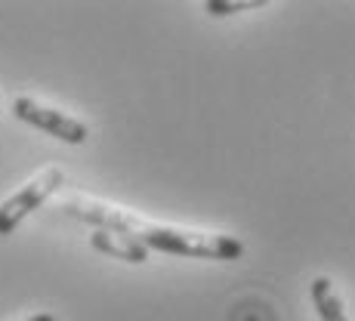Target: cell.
<instances>
[{"mask_svg": "<svg viewBox=\"0 0 355 321\" xmlns=\"http://www.w3.org/2000/svg\"><path fill=\"white\" fill-rule=\"evenodd\" d=\"M65 214L80 223H90L96 229L121 232L130 235L148 250H161V254H176V257H201V259H238L244 254V244L232 235H214V232H192V229H173V225H158L139 220V216L127 214L112 204L99 201H74L65 204Z\"/></svg>", "mask_w": 355, "mask_h": 321, "instance_id": "obj_1", "label": "cell"}, {"mask_svg": "<svg viewBox=\"0 0 355 321\" xmlns=\"http://www.w3.org/2000/svg\"><path fill=\"white\" fill-rule=\"evenodd\" d=\"M312 303L318 309V318L322 321H349L343 312V300H340L337 288H334L331 278H315L312 281Z\"/></svg>", "mask_w": 355, "mask_h": 321, "instance_id": "obj_5", "label": "cell"}, {"mask_svg": "<svg viewBox=\"0 0 355 321\" xmlns=\"http://www.w3.org/2000/svg\"><path fill=\"white\" fill-rule=\"evenodd\" d=\"M62 182H65L62 170L46 167L44 173L34 176L28 186H22L12 198H6V201L0 204V235H12V232L19 229V223H22L28 214H34Z\"/></svg>", "mask_w": 355, "mask_h": 321, "instance_id": "obj_2", "label": "cell"}, {"mask_svg": "<svg viewBox=\"0 0 355 321\" xmlns=\"http://www.w3.org/2000/svg\"><path fill=\"white\" fill-rule=\"evenodd\" d=\"M93 250L114 259H124V263H146L148 259V248H142L136 238L121 235V232H108V229H93L90 235Z\"/></svg>", "mask_w": 355, "mask_h": 321, "instance_id": "obj_4", "label": "cell"}, {"mask_svg": "<svg viewBox=\"0 0 355 321\" xmlns=\"http://www.w3.org/2000/svg\"><path fill=\"white\" fill-rule=\"evenodd\" d=\"M266 0H207L204 3V10L214 12V16H229V12H241V10H257V6H263Z\"/></svg>", "mask_w": 355, "mask_h": 321, "instance_id": "obj_6", "label": "cell"}, {"mask_svg": "<svg viewBox=\"0 0 355 321\" xmlns=\"http://www.w3.org/2000/svg\"><path fill=\"white\" fill-rule=\"evenodd\" d=\"M28 321H56V318H53L50 312H40V315H31Z\"/></svg>", "mask_w": 355, "mask_h": 321, "instance_id": "obj_7", "label": "cell"}, {"mask_svg": "<svg viewBox=\"0 0 355 321\" xmlns=\"http://www.w3.org/2000/svg\"><path fill=\"white\" fill-rule=\"evenodd\" d=\"M12 114H16L19 121H25V124L44 130V133L56 136V139L68 142V146H84L87 142V124H80L78 118H71V114L59 112V108H50V105H40L37 99H28V96H19L12 102Z\"/></svg>", "mask_w": 355, "mask_h": 321, "instance_id": "obj_3", "label": "cell"}]
</instances>
